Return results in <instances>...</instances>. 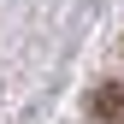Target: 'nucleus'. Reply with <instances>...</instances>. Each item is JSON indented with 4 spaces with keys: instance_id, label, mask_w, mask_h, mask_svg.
<instances>
[{
    "instance_id": "obj_1",
    "label": "nucleus",
    "mask_w": 124,
    "mask_h": 124,
    "mask_svg": "<svg viewBox=\"0 0 124 124\" xmlns=\"http://www.w3.org/2000/svg\"><path fill=\"white\" fill-rule=\"evenodd\" d=\"M89 112H95L101 124H124V89L118 83H101L95 95H89Z\"/></svg>"
}]
</instances>
